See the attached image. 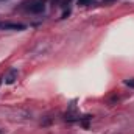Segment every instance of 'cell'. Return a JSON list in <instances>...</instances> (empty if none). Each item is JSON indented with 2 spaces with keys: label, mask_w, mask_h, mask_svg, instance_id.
I'll use <instances>...</instances> for the list:
<instances>
[{
  "label": "cell",
  "mask_w": 134,
  "mask_h": 134,
  "mask_svg": "<svg viewBox=\"0 0 134 134\" xmlns=\"http://www.w3.org/2000/svg\"><path fill=\"white\" fill-rule=\"evenodd\" d=\"M2 27L5 30H25V25L24 24H5Z\"/></svg>",
  "instance_id": "3957f363"
},
{
  "label": "cell",
  "mask_w": 134,
  "mask_h": 134,
  "mask_svg": "<svg viewBox=\"0 0 134 134\" xmlns=\"http://www.w3.org/2000/svg\"><path fill=\"white\" fill-rule=\"evenodd\" d=\"M94 3H95V0H78V5L80 6H91Z\"/></svg>",
  "instance_id": "277c9868"
},
{
  "label": "cell",
  "mask_w": 134,
  "mask_h": 134,
  "mask_svg": "<svg viewBox=\"0 0 134 134\" xmlns=\"http://www.w3.org/2000/svg\"><path fill=\"white\" fill-rule=\"evenodd\" d=\"M126 86H130V87H134V78H130V80H125L123 81Z\"/></svg>",
  "instance_id": "5b68a950"
},
{
  "label": "cell",
  "mask_w": 134,
  "mask_h": 134,
  "mask_svg": "<svg viewBox=\"0 0 134 134\" xmlns=\"http://www.w3.org/2000/svg\"><path fill=\"white\" fill-rule=\"evenodd\" d=\"M17 75H19V70H17V69H11V70L5 75V83H6V84H13V83L17 80Z\"/></svg>",
  "instance_id": "7a4b0ae2"
},
{
  "label": "cell",
  "mask_w": 134,
  "mask_h": 134,
  "mask_svg": "<svg viewBox=\"0 0 134 134\" xmlns=\"http://www.w3.org/2000/svg\"><path fill=\"white\" fill-rule=\"evenodd\" d=\"M109 2H114V0H103V3H109Z\"/></svg>",
  "instance_id": "8992f818"
},
{
  "label": "cell",
  "mask_w": 134,
  "mask_h": 134,
  "mask_svg": "<svg viewBox=\"0 0 134 134\" xmlns=\"http://www.w3.org/2000/svg\"><path fill=\"white\" fill-rule=\"evenodd\" d=\"M22 8L27 9L28 13L41 14L45 11V0H25L22 3Z\"/></svg>",
  "instance_id": "6da1fadb"
},
{
  "label": "cell",
  "mask_w": 134,
  "mask_h": 134,
  "mask_svg": "<svg viewBox=\"0 0 134 134\" xmlns=\"http://www.w3.org/2000/svg\"><path fill=\"white\" fill-rule=\"evenodd\" d=\"M53 2H58V0H53Z\"/></svg>",
  "instance_id": "52a82bcc"
}]
</instances>
